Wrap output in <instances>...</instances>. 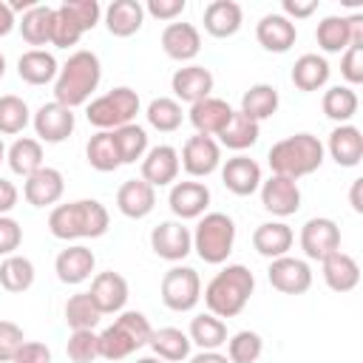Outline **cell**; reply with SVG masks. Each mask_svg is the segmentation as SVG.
Here are the masks:
<instances>
[{"label":"cell","instance_id":"obj_43","mask_svg":"<svg viewBox=\"0 0 363 363\" xmlns=\"http://www.w3.org/2000/svg\"><path fill=\"white\" fill-rule=\"evenodd\" d=\"M145 119H147V125H150L153 130H159V133H173V130L182 128L184 111H182V105H179L173 96H156V99L147 102Z\"/></svg>","mask_w":363,"mask_h":363},{"label":"cell","instance_id":"obj_39","mask_svg":"<svg viewBox=\"0 0 363 363\" xmlns=\"http://www.w3.org/2000/svg\"><path fill=\"white\" fill-rule=\"evenodd\" d=\"M51 26H54V6H43V3L31 6V9L20 17V23H17L23 40H26L28 45H34V48L51 43Z\"/></svg>","mask_w":363,"mask_h":363},{"label":"cell","instance_id":"obj_53","mask_svg":"<svg viewBox=\"0 0 363 363\" xmlns=\"http://www.w3.org/2000/svg\"><path fill=\"white\" fill-rule=\"evenodd\" d=\"M23 244V227L11 216H0V255H14Z\"/></svg>","mask_w":363,"mask_h":363},{"label":"cell","instance_id":"obj_50","mask_svg":"<svg viewBox=\"0 0 363 363\" xmlns=\"http://www.w3.org/2000/svg\"><path fill=\"white\" fill-rule=\"evenodd\" d=\"M62 6H65V9L71 11V17L82 26V31L96 28L99 20H102V6H99L96 0H65Z\"/></svg>","mask_w":363,"mask_h":363},{"label":"cell","instance_id":"obj_21","mask_svg":"<svg viewBox=\"0 0 363 363\" xmlns=\"http://www.w3.org/2000/svg\"><path fill=\"white\" fill-rule=\"evenodd\" d=\"M159 43H162V51H164L170 60L187 62V65H190V60H196L199 51H201V34H199V28H196L193 23H184V20H182V23H179V20L167 23V26L162 28Z\"/></svg>","mask_w":363,"mask_h":363},{"label":"cell","instance_id":"obj_57","mask_svg":"<svg viewBox=\"0 0 363 363\" xmlns=\"http://www.w3.org/2000/svg\"><path fill=\"white\" fill-rule=\"evenodd\" d=\"M17 199H20V190L14 187V182L0 176V216H9L17 207Z\"/></svg>","mask_w":363,"mask_h":363},{"label":"cell","instance_id":"obj_27","mask_svg":"<svg viewBox=\"0 0 363 363\" xmlns=\"http://www.w3.org/2000/svg\"><path fill=\"white\" fill-rule=\"evenodd\" d=\"M156 207V187H150L145 179H128L119 184L116 190V210L125 216V218H145L150 216Z\"/></svg>","mask_w":363,"mask_h":363},{"label":"cell","instance_id":"obj_10","mask_svg":"<svg viewBox=\"0 0 363 363\" xmlns=\"http://www.w3.org/2000/svg\"><path fill=\"white\" fill-rule=\"evenodd\" d=\"M150 250L162 261L182 264L193 252V233H190V227H184V221H176V218L159 221L150 230Z\"/></svg>","mask_w":363,"mask_h":363},{"label":"cell","instance_id":"obj_56","mask_svg":"<svg viewBox=\"0 0 363 363\" xmlns=\"http://www.w3.org/2000/svg\"><path fill=\"white\" fill-rule=\"evenodd\" d=\"M318 11V0H284L281 3V14L286 17V20H306V17H312Z\"/></svg>","mask_w":363,"mask_h":363},{"label":"cell","instance_id":"obj_63","mask_svg":"<svg viewBox=\"0 0 363 363\" xmlns=\"http://www.w3.org/2000/svg\"><path fill=\"white\" fill-rule=\"evenodd\" d=\"M6 162V145H3V136H0V164Z\"/></svg>","mask_w":363,"mask_h":363},{"label":"cell","instance_id":"obj_34","mask_svg":"<svg viewBox=\"0 0 363 363\" xmlns=\"http://www.w3.org/2000/svg\"><path fill=\"white\" fill-rule=\"evenodd\" d=\"M329 74H332V68H329L326 57H320V54H301L295 60V65H292L289 79H292V85L298 91L312 94V91H320L329 82Z\"/></svg>","mask_w":363,"mask_h":363},{"label":"cell","instance_id":"obj_45","mask_svg":"<svg viewBox=\"0 0 363 363\" xmlns=\"http://www.w3.org/2000/svg\"><path fill=\"white\" fill-rule=\"evenodd\" d=\"M31 125V108L17 94L0 96V136H17Z\"/></svg>","mask_w":363,"mask_h":363},{"label":"cell","instance_id":"obj_4","mask_svg":"<svg viewBox=\"0 0 363 363\" xmlns=\"http://www.w3.org/2000/svg\"><path fill=\"white\" fill-rule=\"evenodd\" d=\"M323 159H326L323 142L315 133H306V130L278 139L267 153L269 170L275 176H286L292 182H298L303 176H312L323 164Z\"/></svg>","mask_w":363,"mask_h":363},{"label":"cell","instance_id":"obj_37","mask_svg":"<svg viewBox=\"0 0 363 363\" xmlns=\"http://www.w3.org/2000/svg\"><path fill=\"white\" fill-rule=\"evenodd\" d=\"M147 346H150V352L159 360H164V363H182V360L190 357V346L193 343H190L187 332H182L176 326H162V329H153Z\"/></svg>","mask_w":363,"mask_h":363},{"label":"cell","instance_id":"obj_31","mask_svg":"<svg viewBox=\"0 0 363 363\" xmlns=\"http://www.w3.org/2000/svg\"><path fill=\"white\" fill-rule=\"evenodd\" d=\"M57 74H60V62H57V57H54L51 51H45V48H28V51H23L20 60H17V77H20L26 85H34V88L48 85V82L57 79Z\"/></svg>","mask_w":363,"mask_h":363},{"label":"cell","instance_id":"obj_11","mask_svg":"<svg viewBox=\"0 0 363 363\" xmlns=\"http://www.w3.org/2000/svg\"><path fill=\"white\" fill-rule=\"evenodd\" d=\"M31 128L37 133L40 142L45 145H60L65 142L74 128H77V116L71 108L60 105V102H43L34 113H31Z\"/></svg>","mask_w":363,"mask_h":363},{"label":"cell","instance_id":"obj_49","mask_svg":"<svg viewBox=\"0 0 363 363\" xmlns=\"http://www.w3.org/2000/svg\"><path fill=\"white\" fill-rule=\"evenodd\" d=\"M65 354L71 363H94L99 357V335L94 329L71 332V337L65 343Z\"/></svg>","mask_w":363,"mask_h":363},{"label":"cell","instance_id":"obj_3","mask_svg":"<svg viewBox=\"0 0 363 363\" xmlns=\"http://www.w3.org/2000/svg\"><path fill=\"white\" fill-rule=\"evenodd\" d=\"M255 292V275L244 264H227L221 267L210 284L204 286V306L216 318H235L244 312Z\"/></svg>","mask_w":363,"mask_h":363},{"label":"cell","instance_id":"obj_6","mask_svg":"<svg viewBox=\"0 0 363 363\" xmlns=\"http://www.w3.org/2000/svg\"><path fill=\"white\" fill-rule=\"evenodd\" d=\"M190 233H193V252L213 267L224 264L235 247V221L218 210H207L201 218H196V230Z\"/></svg>","mask_w":363,"mask_h":363},{"label":"cell","instance_id":"obj_30","mask_svg":"<svg viewBox=\"0 0 363 363\" xmlns=\"http://www.w3.org/2000/svg\"><path fill=\"white\" fill-rule=\"evenodd\" d=\"M204 31L216 40H227L233 34H238L241 23H244V9L235 0H213L204 6Z\"/></svg>","mask_w":363,"mask_h":363},{"label":"cell","instance_id":"obj_51","mask_svg":"<svg viewBox=\"0 0 363 363\" xmlns=\"http://www.w3.org/2000/svg\"><path fill=\"white\" fill-rule=\"evenodd\" d=\"M23 343H26L23 329L14 320H0V363H11Z\"/></svg>","mask_w":363,"mask_h":363},{"label":"cell","instance_id":"obj_19","mask_svg":"<svg viewBox=\"0 0 363 363\" xmlns=\"http://www.w3.org/2000/svg\"><path fill=\"white\" fill-rule=\"evenodd\" d=\"M88 295H91V301L96 303V309L102 315H119L125 309V303H128L130 289H128L125 275H119L113 269H105V272H96L91 278Z\"/></svg>","mask_w":363,"mask_h":363},{"label":"cell","instance_id":"obj_16","mask_svg":"<svg viewBox=\"0 0 363 363\" xmlns=\"http://www.w3.org/2000/svg\"><path fill=\"white\" fill-rule=\"evenodd\" d=\"M301 250L309 261H323L329 252L340 250V227L335 218L326 216H315L301 227Z\"/></svg>","mask_w":363,"mask_h":363},{"label":"cell","instance_id":"obj_62","mask_svg":"<svg viewBox=\"0 0 363 363\" xmlns=\"http://www.w3.org/2000/svg\"><path fill=\"white\" fill-rule=\"evenodd\" d=\"M6 77V57H3V51H0V79Z\"/></svg>","mask_w":363,"mask_h":363},{"label":"cell","instance_id":"obj_41","mask_svg":"<svg viewBox=\"0 0 363 363\" xmlns=\"http://www.w3.org/2000/svg\"><path fill=\"white\" fill-rule=\"evenodd\" d=\"M320 108L326 113V119L337 122V125H349L360 108V99L354 94V88L349 85H332L323 91V99H320Z\"/></svg>","mask_w":363,"mask_h":363},{"label":"cell","instance_id":"obj_32","mask_svg":"<svg viewBox=\"0 0 363 363\" xmlns=\"http://www.w3.org/2000/svg\"><path fill=\"white\" fill-rule=\"evenodd\" d=\"M295 244V233L286 221H264L255 227L252 233V250L264 258H281V255H289Z\"/></svg>","mask_w":363,"mask_h":363},{"label":"cell","instance_id":"obj_44","mask_svg":"<svg viewBox=\"0 0 363 363\" xmlns=\"http://www.w3.org/2000/svg\"><path fill=\"white\" fill-rule=\"evenodd\" d=\"M85 159L99 173H113L116 167H122L119 153H116V145H113V133L111 130H96L88 139V145H85Z\"/></svg>","mask_w":363,"mask_h":363},{"label":"cell","instance_id":"obj_29","mask_svg":"<svg viewBox=\"0 0 363 363\" xmlns=\"http://www.w3.org/2000/svg\"><path fill=\"white\" fill-rule=\"evenodd\" d=\"M102 23L111 37H133L145 26V6L139 0H113L102 11Z\"/></svg>","mask_w":363,"mask_h":363},{"label":"cell","instance_id":"obj_47","mask_svg":"<svg viewBox=\"0 0 363 363\" xmlns=\"http://www.w3.org/2000/svg\"><path fill=\"white\" fill-rule=\"evenodd\" d=\"M227 360L230 363H255L264 352V337L252 329H241L227 337Z\"/></svg>","mask_w":363,"mask_h":363},{"label":"cell","instance_id":"obj_46","mask_svg":"<svg viewBox=\"0 0 363 363\" xmlns=\"http://www.w3.org/2000/svg\"><path fill=\"white\" fill-rule=\"evenodd\" d=\"M62 315H65V323L71 326V332H77V329H94L99 323V318H102V312L96 309V303L91 301L88 292H74L65 301Z\"/></svg>","mask_w":363,"mask_h":363},{"label":"cell","instance_id":"obj_33","mask_svg":"<svg viewBox=\"0 0 363 363\" xmlns=\"http://www.w3.org/2000/svg\"><path fill=\"white\" fill-rule=\"evenodd\" d=\"M43 142L34 136H17L9 147H6V164L14 176L28 179L31 173H37L43 167Z\"/></svg>","mask_w":363,"mask_h":363},{"label":"cell","instance_id":"obj_18","mask_svg":"<svg viewBox=\"0 0 363 363\" xmlns=\"http://www.w3.org/2000/svg\"><path fill=\"white\" fill-rule=\"evenodd\" d=\"M139 170H142V179L150 187H170L179 179V170H182L179 150L173 145H153L142 156Z\"/></svg>","mask_w":363,"mask_h":363},{"label":"cell","instance_id":"obj_48","mask_svg":"<svg viewBox=\"0 0 363 363\" xmlns=\"http://www.w3.org/2000/svg\"><path fill=\"white\" fill-rule=\"evenodd\" d=\"M82 26L71 17V11L60 3L57 9H54V26H51V45L54 48H71V45H77L79 40H82Z\"/></svg>","mask_w":363,"mask_h":363},{"label":"cell","instance_id":"obj_12","mask_svg":"<svg viewBox=\"0 0 363 363\" xmlns=\"http://www.w3.org/2000/svg\"><path fill=\"white\" fill-rule=\"evenodd\" d=\"M179 162L190 179H207L221 167V145L213 136L196 133L182 145Z\"/></svg>","mask_w":363,"mask_h":363},{"label":"cell","instance_id":"obj_2","mask_svg":"<svg viewBox=\"0 0 363 363\" xmlns=\"http://www.w3.org/2000/svg\"><path fill=\"white\" fill-rule=\"evenodd\" d=\"M102 82V62L94 51L79 48L74 51L62 65L54 79V102L65 108H82L94 99V91Z\"/></svg>","mask_w":363,"mask_h":363},{"label":"cell","instance_id":"obj_35","mask_svg":"<svg viewBox=\"0 0 363 363\" xmlns=\"http://www.w3.org/2000/svg\"><path fill=\"white\" fill-rule=\"evenodd\" d=\"M278 105H281L278 88L269 85V82H255V85H250V88L241 94V108H238V111H241L244 116H250L252 122L261 125L264 119L275 116Z\"/></svg>","mask_w":363,"mask_h":363},{"label":"cell","instance_id":"obj_7","mask_svg":"<svg viewBox=\"0 0 363 363\" xmlns=\"http://www.w3.org/2000/svg\"><path fill=\"white\" fill-rule=\"evenodd\" d=\"M142 108L139 94L130 85H116L102 96H94L85 105V119L96 130H116L122 125L136 122V113Z\"/></svg>","mask_w":363,"mask_h":363},{"label":"cell","instance_id":"obj_38","mask_svg":"<svg viewBox=\"0 0 363 363\" xmlns=\"http://www.w3.org/2000/svg\"><path fill=\"white\" fill-rule=\"evenodd\" d=\"M261 136V125L252 122L250 116H244L241 111H233V119L227 122V128L218 133V145L227 147V150H235V153H244L250 150Z\"/></svg>","mask_w":363,"mask_h":363},{"label":"cell","instance_id":"obj_15","mask_svg":"<svg viewBox=\"0 0 363 363\" xmlns=\"http://www.w3.org/2000/svg\"><path fill=\"white\" fill-rule=\"evenodd\" d=\"M258 196H261V207L267 213H272L278 221L281 218H289L301 210V187L298 182L286 179V176H269L261 182L258 187Z\"/></svg>","mask_w":363,"mask_h":363},{"label":"cell","instance_id":"obj_42","mask_svg":"<svg viewBox=\"0 0 363 363\" xmlns=\"http://www.w3.org/2000/svg\"><path fill=\"white\" fill-rule=\"evenodd\" d=\"M113 133V145H116V153H119V162L122 164H136V162H142V156L147 153V130L142 128V125H136V122H130V125H122V128H116V130H111Z\"/></svg>","mask_w":363,"mask_h":363},{"label":"cell","instance_id":"obj_25","mask_svg":"<svg viewBox=\"0 0 363 363\" xmlns=\"http://www.w3.org/2000/svg\"><path fill=\"white\" fill-rule=\"evenodd\" d=\"M233 111H235V108H233L227 99L207 96V99H199L196 105H190L187 119H190V125L196 128V133L216 139V136L227 128V122L233 119Z\"/></svg>","mask_w":363,"mask_h":363},{"label":"cell","instance_id":"obj_1","mask_svg":"<svg viewBox=\"0 0 363 363\" xmlns=\"http://www.w3.org/2000/svg\"><path fill=\"white\" fill-rule=\"evenodd\" d=\"M108 227H111V216L99 199H77L68 204H57L48 213V233L60 241L102 238Z\"/></svg>","mask_w":363,"mask_h":363},{"label":"cell","instance_id":"obj_40","mask_svg":"<svg viewBox=\"0 0 363 363\" xmlns=\"http://www.w3.org/2000/svg\"><path fill=\"white\" fill-rule=\"evenodd\" d=\"M34 278H37V269H34V261L26 258V255H6L0 261V286L11 295H20L26 289L34 286Z\"/></svg>","mask_w":363,"mask_h":363},{"label":"cell","instance_id":"obj_36","mask_svg":"<svg viewBox=\"0 0 363 363\" xmlns=\"http://www.w3.org/2000/svg\"><path fill=\"white\" fill-rule=\"evenodd\" d=\"M187 337L193 346H199V352H218L227 343V323L210 312H201L190 318Z\"/></svg>","mask_w":363,"mask_h":363},{"label":"cell","instance_id":"obj_58","mask_svg":"<svg viewBox=\"0 0 363 363\" xmlns=\"http://www.w3.org/2000/svg\"><path fill=\"white\" fill-rule=\"evenodd\" d=\"M14 26H17V17L11 14L9 3L0 0V37H9V34L14 31Z\"/></svg>","mask_w":363,"mask_h":363},{"label":"cell","instance_id":"obj_61","mask_svg":"<svg viewBox=\"0 0 363 363\" xmlns=\"http://www.w3.org/2000/svg\"><path fill=\"white\" fill-rule=\"evenodd\" d=\"M133 363H164V360H159L156 354H145V357H136Z\"/></svg>","mask_w":363,"mask_h":363},{"label":"cell","instance_id":"obj_55","mask_svg":"<svg viewBox=\"0 0 363 363\" xmlns=\"http://www.w3.org/2000/svg\"><path fill=\"white\" fill-rule=\"evenodd\" d=\"M11 363H51V349L43 340H26Z\"/></svg>","mask_w":363,"mask_h":363},{"label":"cell","instance_id":"obj_20","mask_svg":"<svg viewBox=\"0 0 363 363\" xmlns=\"http://www.w3.org/2000/svg\"><path fill=\"white\" fill-rule=\"evenodd\" d=\"M218 170H221V184H224L233 196H241V199L258 193V187H261V182H264L261 164H258L255 159L244 156V153H235V156L227 159Z\"/></svg>","mask_w":363,"mask_h":363},{"label":"cell","instance_id":"obj_26","mask_svg":"<svg viewBox=\"0 0 363 363\" xmlns=\"http://www.w3.org/2000/svg\"><path fill=\"white\" fill-rule=\"evenodd\" d=\"M255 40L269 54H286L298 40V26L284 14H264L255 23Z\"/></svg>","mask_w":363,"mask_h":363},{"label":"cell","instance_id":"obj_60","mask_svg":"<svg viewBox=\"0 0 363 363\" xmlns=\"http://www.w3.org/2000/svg\"><path fill=\"white\" fill-rule=\"evenodd\" d=\"M360 190H363V179H354V182H352V190H349V204H352V210H354V213H363Z\"/></svg>","mask_w":363,"mask_h":363},{"label":"cell","instance_id":"obj_14","mask_svg":"<svg viewBox=\"0 0 363 363\" xmlns=\"http://www.w3.org/2000/svg\"><path fill=\"white\" fill-rule=\"evenodd\" d=\"M213 196H210V187L204 182H196V179H187V182H173L170 184V193H167V207L170 213L176 216V221H193V218H201L210 207Z\"/></svg>","mask_w":363,"mask_h":363},{"label":"cell","instance_id":"obj_5","mask_svg":"<svg viewBox=\"0 0 363 363\" xmlns=\"http://www.w3.org/2000/svg\"><path fill=\"white\" fill-rule=\"evenodd\" d=\"M150 335H153V326L145 312L122 309L113 318V323L99 332V357H105L111 363L125 360L133 352L145 349L150 343Z\"/></svg>","mask_w":363,"mask_h":363},{"label":"cell","instance_id":"obj_13","mask_svg":"<svg viewBox=\"0 0 363 363\" xmlns=\"http://www.w3.org/2000/svg\"><path fill=\"white\" fill-rule=\"evenodd\" d=\"M267 281L272 289H278L281 295H303L312 286V267L303 258L295 255H281L272 258L267 267Z\"/></svg>","mask_w":363,"mask_h":363},{"label":"cell","instance_id":"obj_54","mask_svg":"<svg viewBox=\"0 0 363 363\" xmlns=\"http://www.w3.org/2000/svg\"><path fill=\"white\" fill-rule=\"evenodd\" d=\"M187 9V0H147L145 3V14L162 20V23H173L176 17H182Z\"/></svg>","mask_w":363,"mask_h":363},{"label":"cell","instance_id":"obj_23","mask_svg":"<svg viewBox=\"0 0 363 363\" xmlns=\"http://www.w3.org/2000/svg\"><path fill=\"white\" fill-rule=\"evenodd\" d=\"M323 150L337 167H357L363 159V130L357 125H335Z\"/></svg>","mask_w":363,"mask_h":363},{"label":"cell","instance_id":"obj_28","mask_svg":"<svg viewBox=\"0 0 363 363\" xmlns=\"http://www.w3.org/2000/svg\"><path fill=\"white\" fill-rule=\"evenodd\" d=\"M320 275L332 292H352L360 284V264L354 261V255L335 250L320 261Z\"/></svg>","mask_w":363,"mask_h":363},{"label":"cell","instance_id":"obj_8","mask_svg":"<svg viewBox=\"0 0 363 363\" xmlns=\"http://www.w3.org/2000/svg\"><path fill=\"white\" fill-rule=\"evenodd\" d=\"M159 295H162V303L170 312H193L196 303L201 301V278H199V272L193 267L173 264L162 275Z\"/></svg>","mask_w":363,"mask_h":363},{"label":"cell","instance_id":"obj_17","mask_svg":"<svg viewBox=\"0 0 363 363\" xmlns=\"http://www.w3.org/2000/svg\"><path fill=\"white\" fill-rule=\"evenodd\" d=\"M213 85H216L213 71L204 68V65H196V62L176 68L173 77H170V91H173V99H176L179 105H182V102L196 105L199 99L213 96Z\"/></svg>","mask_w":363,"mask_h":363},{"label":"cell","instance_id":"obj_24","mask_svg":"<svg viewBox=\"0 0 363 363\" xmlns=\"http://www.w3.org/2000/svg\"><path fill=\"white\" fill-rule=\"evenodd\" d=\"M62 193H65V176L48 164H43L37 173H31L23 182V199L31 207H51L62 199Z\"/></svg>","mask_w":363,"mask_h":363},{"label":"cell","instance_id":"obj_9","mask_svg":"<svg viewBox=\"0 0 363 363\" xmlns=\"http://www.w3.org/2000/svg\"><path fill=\"white\" fill-rule=\"evenodd\" d=\"M318 48L340 54L349 45H363V14H329L315 28Z\"/></svg>","mask_w":363,"mask_h":363},{"label":"cell","instance_id":"obj_22","mask_svg":"<svg viewBox=\"0 0 363 363\" xmlns=\"http://www.w3.org/2000/svg\"><path fill=\"white\" fill-rule=\"evenodd\" d=\"M94 267H96V255H94V250L85 247V244H68V247L60 250L57 258H54V272H57V278H60L62 284H68V286L85 284V281L91 278Z\"/></svg>","mask_w":363,"mask_h":363},{"label":"cell","instance_id":"obj_59","mask_svg":"<svg viewBox=\"0 0 363 363\" xmlns=\"http://www.w3.org/2000/svg\"><path fill=\"white\" fill-rule=\"evenodd\" d=\"M187 363H230V360L221 352H199V354H190Z\"/></svg>","mask_w":363,"mask_h":363},{"label":"cell","instance_id":"obj_52","mask_svg":"<svg viewBox=\"0 0 363 363\" xmlns=\"http://www.w3.org/2000/svg\"><path fill=\"white\" fill-rule=\"evenodd\" d=\"M340 77L349 88L363 82V45H349L340 57Z\"/></svg>","mask_w":363,"mask_h":363}]
</instances>
